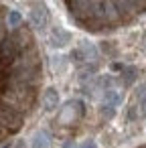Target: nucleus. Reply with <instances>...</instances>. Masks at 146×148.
Returning a JSON list of instances; mask_svg holds the SVG:
<instances>
[{
    "label": "nucleus",
    "instance_id": "7",
    "mask_svg": "<svg viewBox=\"0 0 146 148\" xmlns=\"http://www.w3.org/2000/svg\"><path fill=\"white\" fill-rule=\"evenodd\" d=\"M81 148H95V144H93V142H87V144H83Z\"/></svg>",
    "mask_w": 146,
    "mask_h": 148
},
{
    "label": "nucleus",
    "instance_id": "4",
    "mask_svg": "<svg viewBox=\"0 0 146 148\" xmlns=\"http://www.w3.org/2000/svg\"><path fill=\"white\" fill-rule=\"evenodd\" d=\"M43 106H45L47 110H53V108L57 106V91H55V89H47V91H45V95H43Z\"/></svg>",
    "mask_w": 146,
    "mask_h": 148
},
{
    "label": "nucleus",
    "instance_id": "6",
    "mask_svg": "<svg viewBox=\"0 0 146 148\" xmlns=\"http://www.w3.org/2000/svg\"><path fill=\"white\" fill-rule=\"evenodd\" d=\"M33 146H35V148H43V146H47V134L39 132V134L33 138Z\"/></svg>",
    "mask_w": 146,
    "mask_h": 148
},
{
    "label": "nucleus",
    "instance_id": "2",
    "mask_svg": "<svg viewBox=\"0 0 146 148\" xmlns=\"http://www.w3.org/2000/svg\"><path fill=\"white\" fill-rule=\"evenodd\" d=\"M31 25L35 29H43L47 25V8L43 4H37L33 10H31Z\"/></svg>",
    "mask_w": 146,
    "mask_h": 148
},
{
    "label": "nucleus",
    "instance_id": "3",
    "mask_svg": "<svg viewBox=\"0 0 146 148\" xmlns=\"http://www.w3.org/2000/svg\"><path fill=\"white\" fill-rule=\"evenodd\" d=\"M67 41H69V33H65V31H61V29L53 31V35H51V43H53L55 47H61V45H65Z\"/></svg>",
    "mask_w": 146,
    "mask_h": 148
},
{
    "label": "nucleus",
    "instance_id": "1",
    "mask_svg": "<svg viewBox=\"0 0 146 148\" xmlns=\"http://www.w3.org/2000/svg\"><path fill=\"white\" fill-rule=\"evenodd\" d=\"M10 33L6 18L0 16V45ZM41 83V65L21 55L10 57L0 47V142L19 132L29 114L27 85Z\"/></svg>",
    "mask_w": 146,
    "mask_h": 148
},
{
    "label": "nucleus",
    "instance_id": "5",
    "mask_svg": "<svg viewBox=\"0 0 146 148\" xmlns=\"http://www.w3.org/2000/svg\"><path fill=\"white\" fill-rule=\"evenodd\" d=\"M6 23H8V27H10V29H19V27L23 25V16H21V12L10 10V12L6 14Z\"/></svg>",
    "mask_w": 146,
    "mask_h": 148
},
{
    "label": "nucleus",
    "instance_id": "8",
    "mask_svg": "<svg viewBox=\"0 0 146 148\" xmlns=\"http://www.w3.org/2000/svg\"><path fill=\"white\" fill-rule=\"evenodd\" d=\"M144 114H146V103H144Z\"/></svg>",
    "mask_w": 146,
    "mask_h": 148
}]
</instances>
